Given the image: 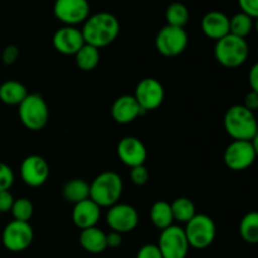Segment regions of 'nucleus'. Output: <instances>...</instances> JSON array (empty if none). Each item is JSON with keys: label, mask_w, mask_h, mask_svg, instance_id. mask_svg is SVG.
Listing matches in <instances>:
<instances>
[{"label": "nucleus", "mask_w": 258, "mask_h": 258, "mask_svg": "<svg viewBox=\"0 0 258 258\" xmlns=\"http://www.w3.org/2000/svg\"><path fill=\"white\" fill-rule=\"evenodd\" d=\"M122 190L123 183L121 176L115 171H103L90 184V199L100 208H110L118 203Z\"/></svg>", "instance_id": "7ed1b4c3"}, {"label": "nucleus", "mask_w": 258, "mask_h": 258, "mask_svg": "<svg viewBox=\"0 0 258 258\" xmlns=\"http://www.w3.org/2000/svg\"><path fill=\"white\" fill-rule=\"evenodd\" d=\"M243 106L247 108V110L254 111L258 110V92H254V91H249L246 95L243 101Z\"/></svg>", "instance_id": "c9c22d12"}, {"label": "nucleus", "mask_w": 258, "mask_h": 258, "mask_svg": "<svg viewBox=\"0 0 258 258\" xmlns=\"http://www.w3.org/2000/svg\"><path fill=\"white\" fill-rule=\"evenodd\" d=\"M239 233L242 239L249 244L258 242V214L257 212H249L242 218L239 224Z\"/></svg>", "instance_id": "bb28decb"}, {"label": "nucleus", "mask_w": 258, "mask_h": 258, "mask_svg": "<svg viewBox=\"0 0 258 258\" xmlns=\"http://www.w3.org/2000/svg\"><path fill=\"white\" fill-rule=\"evenodd\" d=\"M136 258H163V256H161L160 249L156 244L149 243L139 249Z\"/></svg>", "instance_id": "473e14b6"}, {"label": "nucleus", "mask_w": 258, "mask_h": 258, "mask_svg": "<svg viewBox=\"0 0 258 258\" xmlns=\"http://www.w3.org/2000/svg\"><path fill=\"white\" fill-rule=\"evenodd\" d=\"M88 0H55L53 5V14L64 25L76 27L82 24L90 17Z\"/></svg>", "instance_id": "9b49d317"}, {"label": "nucleus", "mask_w": 258, "mask_h": 258, "mask_svg": "<svg viewBox=\"0 0 258 258\" xmlns=\"http://www.w3.org/2000/svg\"><path fill=\"white\" fill-rule=\"evenodd\" d=\"M202 30L207 37L217 42L229 34V18L218 10L208 12L202 19Z\"/></svg>", "instance_id": "6ab92c4d"}, {"label": "nucleus", "mask_w": 258, "mask_h": 258, "mask_svg": "<svg viewBox=\"0 0 258 258\" xmlns=\"http://www.w3.org/2000/svg\"><path fill=\"white\" fill-rule=\"evenodd\" d=\"M18 58H19V49H18L17 45L10 44L4 48V50L2 53V59L5 64H13V63L17 62Z\"/></svg>", "instance_id": "72a5a7b5"}, {"label": "nucleus", "mask_w": 258, "mask_h": 258, "mask_svg": "<svg viewBox=\"0 0 258 258\" xmlns=\"http://www.w3.org/2000/svg\"><path fill=\"white\" fill-rule=\"evenodd\" d=\"M81 32L86 44L100 49L107 47L117 39L120 33V22L111 13H96L86 19Z\"/></svg>", "instance_id": "f257e3e1"}, {"label": "nucleus", "mask_w": 258, "mask_h": 258, "mask_svg": "<svg viewBox=\"0 0 258 258\" xmlns=\"http://www.w3.org/2000/svg\"><path fill=\"white\" fill-rule=\"evenodd\" d=\"M122 243V234L117 233V232L111 231L110 233L106 234V244L110 248H117Z\"/></svg>", "instance_id": "e433bc0d"}, {"label": "nucleus", "mask_w": 258, "mask_h": 258, "mask_svg": "<svg viewBox=\"0 0 258 258\" xmlns=\"http://www.w3.org/2000/svg\"><path fill=\"white\" fill-rule=\"evenodd\" d=\"M10 212H12L14 221L29 222V219L33 217V213H34V206L28 198H18L13 203Z\"/></svg>", "instance_id": "c85d7f7f"}, {"label": "nucleus", "mask_w": 258, "mask_h": 258, "mask_svg": "<svg viewBox=\"0 0 258 258\" xmlns=\"http://www.w3.org/2000/svg\"><path fill=\"white\" fill-rule=\"evenodd\" d=\"M117 156L121 163L128 168L144 165L148 158V150L140 139L135 136L122 138L117 144Z\"/></svg>", "instance_id": "2eb2a0df"}, {"label": "nucleus", "mask_w": 258, "mask_h": 258, "mask_svg": "<svg viewBox=\"0 0 258 258\" xmlns=\"http://www.w3.org/2000/svg\"><path fill=\"white\" fill-rule=\"evenodd\" d=\"M156 246L163 258H185L189 252V243L184 228L170 226L163 229Z\"/></svg>", "instance_id": "1a4fd4ad"}, {"label": "nucleus", "mask_w": 258, "mask_h": 258, "mask_svg": "<svg viewBox=\"0 0 258 258\" xmlns=\"http://www.w3.org/2000/svg\"><path fill=\"white\" fill-rule=\"evenodd\" d=\"M184 228L189 247L197 249H204L211 246L217 236L216 223L207 214L197 213Z\"/></svg>", "instance_id": "423d86ee"}, {"label": "nucleus", "mask_w": 258, "mask_h": 258, "mask_svg": "<svg viewBox=\"0 0 258 258\" xmlns=\"http://www.w3.org/2000/svg\"><path fill=\"white\" fill-rule=\"evenodd\" d=\"M18 113L23 125L32 131L42 130L49 120V108L39 93H28L20 102Z\"/></svg>", "instance_id": "39448f33"}, {"label": "nucleus", "mask_w": 258, "mask_h": 258, "mask_svg": "<svg viewBox=\"0 0 258 258\" xmlns=\"http://www.w3.org/2000/svg\"><path fill=\"white\" fill-rule=\"evenodd\" d=\"M27 95V87L19 81L9 80L0 85V101L5 105L19 106Z\"/></svg>", "instance_id": "412c9836"}, {"label": "nucleus", "mask_w": 258, "mask_h": 258, "mask_svg": "<svg viewBox=\"0 0 258 258\" xmlns=\"http://www.w3.org/2000/svg\"><path fill=\"white\" fill-rule=\"evenodd\" d=\"M53 47L57 52L64 55H75L85 44L83 35L81 29L76 27H64L59 28L53 35Z\"/></svg>", "instance_id": "dca6fc26"}, {"label": "nucleus", "mask_w": 258, "mask_h": 258, "mask_svg": "<svg viewBox=\"0 0 258 258\" xmlns=\"http://www.w3.org/2000/svg\"><path fill=\"white\" fill-rule=\"evenodd\" d=\"M62 196L68 203L73 206L90 198V184L83 179H71L63 185Z\"/></svg>", "instance_id": "4be33fe9"}, {"label": "nucleus", "mask_w": 258, "mask_h": 258, "mask_svg": "<svg viewBox=\"0 0 258 258\" xmlns=\"http://www.w3.org/2000/svg\"><path fill=\"white\" fill-rule=\"evenodd\" d=\"M14 201V197L9 190H0V213L10 212Z\"/></svg>", "instance_id": "f704fd0d"}, {"label": "nucleus", "mask_w": 258, "mask_h": 258, "mask_svg": "<svg viewBox=\"0 0 258 258\" xmlns=\"http://www.w3.org/2000/svg\"><path fill=\"white\" fill-rule=\"evenodd\" d=\"M170 207L171 212H173L174 221H178L180 223H186V222L190 221L197 214V209L194 203L189 198H185V197L176 198L170 204Z\"/></svg>", "instance_id": "393cba45"}, {"label": "nucleus", "mask_w": 258, "mask_h": 258, "mask_svg": "<svg viewBox=\"0 0 258 258\" xmlns=\"http://www.w3.org/2000/svg\"><path fill=\"white\" fill-rule=\"evenodd\" d=\"M165 19L168 24L171 27L184 28L189 22V10L183 3H171L165 12Z\"/></svg>", "instance_id": "a878e982"}, {"label": "nucleus", "mask_w": 258, "mask_h": 258, "mask_svg": "<svg viewBox=\"0 0 258 258\" xmlns=\"http://www.w3.org/2000/svg\"><path fill=\"white\" fill-rule=\"evenodd\" d=\"M226 133L233 140L252 141L258 138V125L254 112L243 105H234L227 110L223 118Z\"/></svg>", "instance_id": "f03ea898"}, {"label": "nucleus", "mask_w": 258, "mask_h": 258, "mask_svg": "<svg viewBox=\"0 0 258 258\" xmlns=\"http://www.w3.org/2000/svg\"><path fill=\"white\" fill-rule=\"evenodd\" d=\"M14 184V173L12 168L0 161V190H9Z\"/></svg>", "instance_id": "c756f323"}, {"label": "nucleus", "mask_w": 258, "mask_h": 258, "mask_svg": "<svg viewBox=\"0 0 258 258\" xmlns=\"http://www.w3.org/2000/svg\"><path fill=\"white\" fill-rule=\"evenodd\" d=\"M20 178L23 183L30 188L42 186L49 178V165L47 160L39 155L27 156L20 165Z\"/></svg>", "instance_id": "4468645a"}, {"label": "nucleus", "mask_w": 258, "mask_h": 258, "mask_svg": "<svg viewBox=\"0 0 258 258\" xmlns=\"http://www.w3.org/2000/svg\"><path fill=\"white\" fill-rule=\"evenodd\" d=\"M101 218V208L91 201L90 198L86 201L80 202V203L73 206L72 211V221L77 228L81 231L91 227H96Z\"/></svg>", "instance_id": "a211bd4d"}, {"label": "nucleus", "mask_w": 258, "mask_h": 258, "mask_svg": "<svg viewBox=\"0 0 258 258\" xmlns=\"http://www.w3.org/2000/svg\"><path fill=\"white\" fill-rule=\"evenodd\" d=\"M257 139L252 141H232L223 154V161L227 168L233 171H243L251 168L257 158Z\"/></svg>", "instance_id": "0eeeda50"}, {"label": "nucleus", "mask_w": 258, "mask_h": 258, "mask_svg": "<svg viewBox=\"0 0 258 258\" xmlns=\"http://www.w3.org/2000/svg\"><path fill=\"white\" fill-rule=\"evenodd\" d=\"M143 113L145 112L141 110L138 101L133 95L120 96L113 101L112 107H111V116L116 122L121 123V125L133 122Z\"/></svg>", "instance_id": "f3484780"}, {"label": "nucleus", "mask_w": 258, "mask_h": 258, "mask_svg": "<svg viewBox=\"0 0 258 258\" xmlns=\"http://www.w3.org/2000/svg\"><path fill=\"white\" fill-rule=\"evenodd\" d=\"M76 64L80 70L88 72L95 70L100 63V49L90 44H83V47L75 54Z\"/></svg>", "instance_id": "b1692460"}, {"label": "nucleus", "mask_w": 258, "mask_h": 258, "mask_svg": "<svg viewBox=\"0 0 258 258\" xmlns=\"http://www.w3.org/2000/svg\"><path fill=\"white\" fill-rule=\"evenodd\" d=\"M34 231L29 222L12 221L5 226L2 234V242L10 252H23L32 244Z\"/></svg>", "instance_id": "9d476101"}, {"label": "nucleus", "mask_w": 258, "mask_h": 258, "mask_svg": "<svg viewBox=\"0 0 258 258\" xmlns=\"http://www.w3.org/2000/svg\"><path fill=\"white\" fill-rule=\"evenodd\" d=\"M106 221L111 231L120 234L128 233L138 227L139 213L130 204L116 203L108 208Z\"/></svg>", "instance_id": "ddd939ff"}, {"label": "nucleus", "mask_w": 258, "mask_h": 258, "mask_svg": "<svg viewBox=\"0 0 258 258\" xmlns=\"http://www.w3.org/2000/svg\"><path fill=\"white\" fill-rule=\"evenodd\" d=\"M253 29V19L243 13H237L229 18V34L246 39Z\"/></svg>", "instance_id": "cd10ccee"}, {"label": "nucleus", "mask_w": 258, "mask_h": 258, "mask_svg": "<svg viewBox=\"0 0 258 258\" xmlns=\"http://www.w3.org/2000/svg\"><path fill=\"white\" fill-rule=\"evenodd\" d=\"M248 82L251 91L258 92V64H253L251 67V71L248 73Z\"/></svg>", "instance_id": "4c0bfd02"}, {"label": "nucleus", "mask_w": 258, "mask_h": 258, "mask_svg": "<svg viewBox=\"0 0 258 258\" xmlns=\"http://www.w3.org/2000/svg\"><path fill=\"white\" fill-rule=\"evenodd\" d=\"M214 57L217 62L227 68L241 67L249 57V45L246 39L227 34L217 40L214 47Z\"/></svg>", "instance_id": "20e7f679"}, {"label": "nucleus", "mask_w": 258, "mask_h": 258, "mask_svg": "<svg viewBox=\"0 0 258 258\" xmlns=\"http://www.w3.org/2000/svg\"><path fill=\"white\" fill-rule=\"evenodd\" d=\"M134 97L144 112L156 110L163 103L165 91L163 85L156 78L148 77L141 80L135 88Z\"/></svg>", "instance_id": "f8f14e48"}, {"label": "nucleus", "mask_w": 258, "mask_h": 258, "mask_svg": "<svg viewBox=\"0 0 258 258\" xmlns=\"http://www.w3.org/2000/svg\"><path fill=\"white\" fill-rule=\"evenodd\" d=\"M80 244L90 253H101L107 248L106 233L97 227L82 229L80 234Z\"/></svg>", "instance_id": "aec40b11"}, {"label": "nucleus", "mask_w": 258, "mask_h": 258, "mask_svg": "<svg viewBox=\"0 0 258 258\" xmlns=\"http://www.w3.org/2000/svg\"><path fill=\"white\" fill-rule=\"evenodd\" d=\"M130 179L135 185L141 186L145 185L149 180V171L145 168V165H139L131 168L130 171Z\"/></svg>", "instance_id": "7c9ffc66"}, {"label": "nucleus", "mask_w": 258, "mask_h": 258, "mask_svg": "<svg viewBox=\"0 0 258 258\" xmlns=\"http://www.w3.org/2000/svg\"><path fill=\"white\" fill-rule=\"evenodd\" d=\"M150 219L151 223L161 231L173 226L174 217L170 203L165 201L155 202L150 209Z\"/></svg>", "instance_id": "5701e85b"}, {"label": "nucleus", "mask_w": 258, "mask_h": 258, "mask_svg": "<svg viewBox=\"0 0 258 258\" xmlns=\"http://www.w3.org/2000/svg\"><path fill=\"white\" fill-rule=\"evenodd\" d=\"M241 13L248 15L252 19L258 17V0H238Z\"/></svg>", "instance_id": "2f4dec72"}, {"label": "nucleus", "mask_w": 258, "mask_h": 258, "mask_svg": "<svg viewBox=\"0 0 258 258\" xmlns=\"http://www.w3.org/2000/svg\"><path fill=\"white\" fill-rule=\"evenodd\" d=\"M189 38L184 28L165 25L158 32L155 38V47L164 57H178L188 47Z\"/></svg>", "instance_id": "6e6552de"}]
</instances>
